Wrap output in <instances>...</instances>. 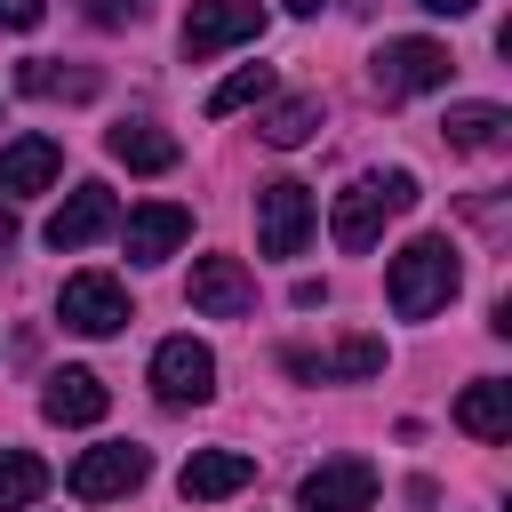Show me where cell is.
I'll use <instances>...</instances> for the list:
<instances>
[{
    "label": "cell",
    "mask_w": 512,
    "mask_h": 512,
    "mask_svg": "<svg viewBox=\"0 0 512 512\" xmlns=\"http://www.w3.org/2000/svg\"><path fill=\"white\" fill-rule=\"evenodd\" d=\"M264 32V8L256 0H192V16H184V56L192 64H208V56H224V48H240V40H256Z\"/></svg>",
    "instance_id": "obj_6"
},
{
    "label": "cell",
    "mask_w": 512,
    "mask_h": 512,
    "mask_svg": "<svg viewBox=\"0 0 512 512\" xmlns=\"http://www.w3.org/2000/svg\"><path fill=\"white\" fill-rule=\"evenodd\" d=\"M40 16H48V0H0V24H8V32H32Z\"/></svg>",
    "instance_id": "obj_24"
},
{
    "label": "cell",
    "mask_w": 512,
    "mask_h": 512,
    "mask_svg": "<svg viewBox=\"0 0 512 512\" xmlns=\"http://www.w3.org/2000/svg\"><path fill=\"white\" fill-rule=\"evenodd\" d=\"M120 224V200H112V184H72V200L48 216V248L64 256V248H88V240H104Z\"/></svg>",
    "instance_id": "obj_11"
},
{
    "label": "cell",
    "mask_w": 512,
    "mask_h": 512,
    "mask_svg": "<svg viewBox=\"0 0 512 512\" xmlns=\"http://www.w3.org/2000/svg\"><path fill=\"white\" fill-rule=\"evenodd\" d=\"M144 8H152V0H88L96 24H128V16H144Z\"/></svg>",
    "instance_id": "obj_25"
},
{
    "label": "cell",
    "mask_w": 512,
    "mask_h": 512,
    "mask_svg": "<svg viewBox=\"0 0 512 512\" xmlns=\"http://www.w3.org/2000/svg\"><path fill=\"white\" fill-rule=\"evenodd\" d=\"M248 480H256V456H240V448H192V464L176 472L184 504H224V496H240Z\"/></svg>",
    "instance_id": "obj_13"
},
{
    "label": "cell",
    "mask_w": 512,
    "mask_h": 512,
    "mask_svg": "<svg viewBox=\"0 0 512 512\" xmlns=\"http://www.w3.org/2000/svg\"><path fill=\"white\" fill-rule=\"evenodd\" d=\"M104 408H112V392H104L96 368H56L48 392H40V416L48 424H104Z\"/></svg>",
    "instance_id": "obj_15"
},
{
    "label": "cell",
    "mask_w": 512,
    "mask_h": 512,
    "mask_svg": "<svg viewBox=\"0 0 512 512\" xmlns=\"http://www.w3.org/2000/svg\"><path fill=\"white\" fill-rule=\"evenodd\" d=\"M208 392H216V352L200 336H168L152 352V400L160 408H200Z\"/></svg>",
    "instance_id": "obj_5"
},
{
    "label": "cell",
    "mask_w": 512,
    "mask_h": 512,
    "mask_svg": "<svg viewBox=\"0 0 512 512\" xmlns=\"http://www.w3.org/2000/svg\"><path fill=\"white\" fill-rule=\"evenodd\" d=\"M288 8H296V16H320V8H328V0H288Z\"/></svg>",
    "instance_id": "obj_28"
},
{
    "label": "cell",
    "mask_w": 512,
    "mask_h": 512,
    "mask_svg": "<svg viewBox=\"0 0 512 512\" xmlns=\"http://www.w3.org/2000/svg\"><path fill=\"white\" fill-rule=\"evenodd\" d=\"M312 224H320L312 184H296V176L256 184V248H264V256H296V248L312 240Z\"/></svg>",
    "instance_id": "obj_4"
},
{
    "label": "cell",
    "mask_w": 512,
    "mask_h": 512,
    "mask_svg": "<svg viewBox=\"0 0 512 512\" xmlns=\"http://www.w3.org/2000/svg\"><path fill=\"white\" fill-rule=\"evenodd\" d=\"M440 136H448L456 152H504V144H512V112H504V104H448Z\"/></svg>",
    "instance_id": "obj_18"
},
{
    "label": "cell",
    "mask_w": 512,
    "mask_h": 512,
    "mask_svg": "<svg viewBox=\"0 0 512 512\" xmlns=\"http://www.w3.org/2000/svg\"><path fill=\"white\" fill-rule=\"evenodd\" d=\"M16 88H24V96H72V104H80V96H96V72H88V64H56V56H32V64L16 72Z\"/></svg>",
    "instance_id": "obj_20"
},
{
    "label": "cell",
    "mask_w": 512,
    "mask_h": 512,
    "mask_svg": "<svg viewBox=\"0 0 512 512\" xmlns=\"http://www.w3.org/2000/svg\"><path fill=\"white\" fill-rule=\"evenodd\" d=\"M264 96H272V72H264V64H240L232 80L208 88V120H224V112H240V104H264Z\"/></svg>",
    "instance_id": "obj_23"
},
{
    "label": "cell",
    "mask_w": 512,
    "mask_h": 512,
    "mask_svg": "<svg viewBox=\"0 0 512 512\" xmlns=\"http://www.w3.org/2000/svg\"><path fill=\"white\" fill-rule=\"evenodd\" d=\"M64 176V144L56 136H16L0 144V192H48Z\"/></svg>",
    "instance_id": "obj_17"
},
{
    "label": "cell",
    "mask_w": 512,
    "mask_h": 512,
    "mask_svg": "<svg viewBox=\"0 0 512 512\" xmlns=\"http://www.w3.org/2000/svg\"><path fill=\"white\" fill-rule=\"evenodd\" d=\"M416 8H432V16H472L480 0H416Z\"/></svg>",
    "instance_id": "obj_27"
},
{
    "label": "cell",
    "mask_w": 512,
    "mask_h": 512,
    "mask_svg": "<svg viewBox=\"0 0 512 512\" xmlns=\"http://www.w3.org/2000/svg\"><path fill=\"white\" fill-rule=\"evenodd\" d=\"M280 368H288L296 384H360V376H376V368H384V344H376V336H344V344H328V352L288 344V352H280Z\"/></svg>",
    "instance_id": "obj_10"
},
{
    "label": "cell",
    "mask_w": 512,
    "mask_h": 512,
    "mask_svg": "<svg viewBox=\"0 0 512 512\" xmlns=\"http://www.w3.org/2000/svg\"><path fill=\"white\" fill-rule=\"evenodd\" d=\"M376 504V464L368 456H328L296 480V512H368Z\"/></svg>",
    "instance_id": "obj_8"
},
{
    "label": "cell",
    "mask_w": 512,
    "mask_h": 512,
    "mask_svg": "<svg viewBox=\"0 0 512 512\" xmlns=\"http://www.w3.org/2000/svg\"><path fill=\"white\" fill-rule=\"evenodd\" d=\"M456 432H472V440H512V384H496V376L464 384V400H456Z\"/></svg>",
    "instance_id": "obj_19"
},
{
    "label": "cell",
    "mask_w": 512,
    "mask_h": 512,
    "mask_svg": "<svg viewBox=\"0 0 512 512\" xmlns=\"http://www.w3.org/2000/svg\"><path fill=\"white\" fill-rule=\"evenodd\" d=\"M104 152H112L128 176H168V168H176V136L152 128V120H120V128H104Z\"/></svg>",
    "instance_id": "obj_16"
},
{
    "label": "cell",
    "mask_w": 512,
    "mask_h": 512,
    "mask_svg": "<svg viewBox=\"0 0 512 512\" xmlns=\"http://www.w3.org/2000/svg\"><path fill=\"white\" fill-rule=\"evenodd\" d=\"M144 472H152V456H144L136 440H104V448H80V464H72V496H80V504H112V496L144 488Z\"/></svg>",
    "instance_id": "obj_9"
},
{
    "label": "cell",
    "mask_w": 512,
    "mask_h": 512,
    "mask_svg": "<svg viewBox=\"0 0 512 512\" xmlns=\"http://www.w3.org/2000/svg\"><path fill=\"white\" fill-rule=\"evenodd\" d=\"M456 288H464V264H456V240H448V232H416V240L392 256V272H384V304H392L400 320H432Z\"/></svg>",
    "instance_id": "obj_1"
},
{
    "label": "cell",
    "mask_w": 512,
    "mask_h": 512,
    "mask_svg": "<svg viewBox=\"0 0 512 512\" xmlns=\"http://www.w3.org/2000/svg\"><path fill=\"white\" fill-rule=\"evenodd\" d=\"M48 496V464L32 448H0V512H24Z\"/></svg>",
    "instance_id": "obj_22"
},
{
    "label": "cell",
    "mask_w": 512,
    "mask_h": 512,
    "mask_svg": "<svg viewBox=\"0 0 512 512\" xmlns=\"http://www.w3.org/2000/svg\"><path fill=\"white\" fill-rule=\"evenodd\" d=\"M312 128H320V96H280V104L256 120V136H264V144H280V152L312 144Z\"/></svg>",
    "instance_id": "obj_21"
},
{
    "label": "cell",
    "mask_w": 512,
    "mask_h": 512,
    "mask_svg": "<svg viewBox=\"0 0 512 512\" xmlns=\"http://www.w3.org/2000/svg\"><path fill=\"white\" fill-rule=\"evenodd\" d=\"M120 240H128V256H136V264H160V256H176V248L192 240V216H184L176 200H144V208H128Z\"/></svg>",
    "instance_id": "obj_14"
},
{
    "label": "cell",
    "mask_w": 512,
    "mask_h": 512,
    "mask_svg": "<svg viewBox=\"0 0 512 512\" xmlns=\"http://www.w3.org/2000/svg\"><path fill=\"white\" fill-rule=\"evenodd\" d=\"M56 320H64L72 336H120V328H128V288H120L112 272H72L64 296H56Z\"/></svg>",
    "instance_id": "obj_7"
},
{
    "label": "cell",
    "mask_w": 512,
    "mask_h": 512,
    "mask_svg": "<svg viewBox=\"0 0 512 512\" xmlns=\"http://www.w3.org/2000/svg\"><path fill=\"white\" fill-rule=\"evenodd\" d=\"M192 312H208V320H240V312H256V280H248V264H240V256H200V264H192Z\"/></svg>",
    "instance_id": "obj_12"
},
{
    "label": "cell",
    "mask_w": 512,
    "mask_h": 512,
    "mask_svg": "<svg viewBox=\"0 0 512 512\" xmlns=\"http://www.w3.org/2000/svg\"><path fill=\"white\" fill-rule=\"evenodd\" d=\"M448 72H456V56H448L440 40H384V48H376V64H368V80H376V96H384V104L424 96V88H448Z\"/></svg>",
    "instance_id": "obj_3"
},
{
    "label": "cell",
    "mask_w": 512,
    "mask_h": 512,
    "mask_svg": "<svg viewBox=\"0 0 512 512\" xmlns=\"http://www.w3.org/2000/svg\"><path fill=\"white\" fill-rule=\"evenodd\" d=\"M424 192H416V176L408 168H384V176H352L344 192H336V208H328V232H336V248L344 256H360V248H376L384 240V216H408Z\"/></svg>",
    "instance_id": "obj_2"
},
{
    "label": "cell",
    "mask_w": 512,
    "mask_h": 512,
    "mask_svg": "<svg viewBox=\"0 0 512 512\" xmlns=\"http://www.w3.org/2000/svg\"><path fill=\"white\" fill-rule=\"evenodd\" d=\"M16 248V208H8V192H0V256Z\"/></svg>",
    "instance_id": "obj_26"
}]
</instances>
